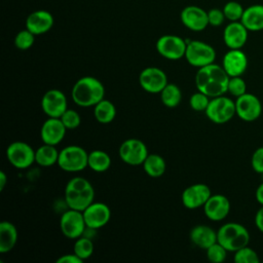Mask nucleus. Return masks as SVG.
<instances>
[{"instance_id":"c85d7f7f","label":"nucleus","mask_w":263,"mask_h":263,"mask_svg":"<svg viewBox=\"0 0 263 263\" xmlns=\"http://www.w3.org/2000/svg\"><path fill=\"white\" fill-rule=\"evenodd\" d=\"M111 165L109 154L103 150H92L88 153V167L97 173L107 171Z\"/></svg>"},{"instance_id":"0eeeda50","label":"nucleus","mask_w":263,"mask_h":263,"mask_svg":"<svg viewBox=\"0 0 263 263\" xmlns=\"http://www.w3.org/2000/svg\"><path fill=\"white\" fill-rule=\"evenodd\" d=\"M204 112L212 122L216 124H223L236 115L235 102L224 96L215 97L211 99Z\"/></svg>"},{"instance_id":"f704fd0d","label":"nucleus","mask_w":263,"mask_h":263,"mask_svg":"<svg viewBox=\"0 0 263 263\" xmlns=\"http://www.w3.org/2000/svg\"><path fill=\"white\" fill-rule=\"evenodd\" d=\"M206 257L213 263H222L227 256V250L218 241L212 245L206 250Z\"/></svg>"},{"instance_id":"4be33fe9","label":"nucleus","mask_w":263,"mask_h":263,"mask_svg":"<svg viewBox=\"0 0 263 263\" xmlns=\"http://www.w3.org/2000/svg\"><path fill=\"white\" fill-rule=\"evenodd\" d=\"M53 16L48 10L39 9L31 12L26 20V28L35 36L47 33L53 26Z\"/></svg>"},{"instance_id":"6e6552de","label":"nucleus","mask_w":263,"mask_h":263,"mask_svg":"<svg viewBox=\"0 0 263 263\" xmlns=\"http://www.w3.org/2000/svg\"><path fill=\"white\" fill-rule=\"evenodd\" d=\"M187 41L173 34L160 36L156 41L157 52L166 60L177 61L185 57Z\"/></svg>"},{"instance_id":"9b49d317","label":"nucleus","mask_w":263,"mask_h":263,"mask_svg":"<svg viewBox=\"0 0 263 263\" xmlns=\"http://www.w3.org/2000/svg\"><path fill=\"white\" fill-rule=\"evenodd\" d=\"M8 161L16 168H27L35 162V150L22 141L11 143L6 149Z\"/></svg>"},{"instance_id":"f257e3e1","label":"nucleus","mask_w":263,"mask_h":263,"mask_svg":"<svg viewBox=\"0 0 263 263\" xmlns=\"http://www.w3.org/2000/svg\"><path fill=\"white\" fill-rule=\"evenodd\" d=\"M229 78L222 66L212 63L198 68L195 75V85L199 91L210 98H215L227 92Z\"/></svg>"},{"instance_id":"6ab92c4d","label":"nucleus","mask_w":263,"mask_h":263,"mask_svg":"<svg viewBox=\"0 0 263 263\" xmlns=\"http://www.w3.org/2000/svg\"><path fill=\"white\" fill-rule=\"evenodd\" d=\"M222 67L229 77L241 76L248 68V58L241 49H229L223 57Z\"/></svg>"},{"instance_id":"4468645a","label":"nucleus","mask_w":263,"mask_h":263,"mask_svg":"<svg viewBox=\"0 0 263 263\" xmlns=\"http://www.w3.org/2000/svg\"><path fill=\"white\" fill-rule=\"evenodd\" d=\"M41 108L48 117L60 118L68 109L67 98L60 89H49L41 99Z\"/></svg>"},{"instance_id":"bb28decb","label":"nucleus","mask_w":263,"mask_h":263,"mask_svg":"<svg viewBox=\"0 0 263 263\" xmlns=\"http://www.w3.org/2000/svg\"><path fill=\"white\" fill-rule=\"evenodd\" d=\"M93 115L97 121L107 124L114 120L116 116V108L112 102L103 99L96 106H93Z\"/></svg>"},{"instance_id":"f03ea898","label":"nucleus","mask_w":263,"mask_h":263,"mask_svg":"<svg viewBox=\"0 0 263 263\" xmlns=\"http://www.w3.org/2000/svg\"><path fill=\"white\" fill-rule=\"evenodd\" d=\"M71 97L78 106L93 107L104 99L105 87L96 77L84 76L73 85Z\"/></svg>"},{"instance_id":"2f4dec72","label":"nucleus","mask_w":263,"mask_h":263,"mask_svg":"<svg viewBox=\"0 0 263 263\" xmlns=\"http://www.w3.org/2000/svg\"><path fill=\"white\" fill-rule=\"evenodd\" d=\"M222 9L226 20L229 22L240 21L245 11V7L239 2L234 0L226 2Z\"/></svg>"},{"instance_id":"79ce46f5","label":"nucleus","mask_w":263,"mask_h":263,"mask_svg":"<svg viewBox=\"0 0 263 263\" xmlns=\"http://www.w3.org/2000/svg\"><path fill=\"white\" fill-rule=\"evenodd\" d=\"M255 225L259 231L263 232V205L260 206L255 215Z\"/></svg>"},{"instance_id":"c03bdc74","label":"nucleus","mask_w":263,"mask_h":263,"mask_svg":"<svg viewBox=\"0 0 263 263\" xmlns=\"http://www.w3.org/2000/svg\"><path fill=\"white\" fill-rule=\"evenodd\" d=\"M6 182H7V176L3 171H1L0 172V190L4 189Z\"/></svg>"},{"instance_id":"a878e982","label":"nucleus","mask_w":263,"mask_h":263,"mask_svg":"<svg viewBox=\"0 0 263 263\" xmlns=\"http://www.w3.org/2000/svg\"><path fill=\"white\" fill-rule=\"evenodd\" d=\"M59 153L60 151H58L54 145L44 143L35 150V162H37L40 166H51L58 163Z\"/></svg>"},{"instance_id":"cd10ccee","label":"nucleus","mask_w":263,"mask_h":263,"mask_svg":"<svg viewBox=\"0 0 263 263\" xmlns=\"http://www.w3.org/2000/svg\"><path fill=\"white\" fill-rule=\"evenodd\" d=\"M143 168L148 176L152 178H158L164 174L166 163L162 156L154 153L148 154L143 162Z\"/></svg>"},{"instance_id":"72a5a7b5","label":"nucleus","mask_w":263,"mask_h":263,"mask_svg":"<svg viewBox=\"0 0 263 263\" xmlns=\"http://www.w3.org/2000/svg\"><path fill=\"white\" fill-rule=\"evenodd\" d=\"M35 41V35L27 28L20 31L14 37V45L21 50L29 49Z\"/></svg>"},{"instance_id":"f8f14e48","label":"nucleus","mask_w":263,"mask_h":263,"mask_svg":"<svg viewBox=\"0 0 263 263\" xmlns=\"http://www.w3.org/2000/svg\"><path fill=\"white\" fill-rule=\"evenodd\" d=\"M236 115L243 121H255L261 116L262 104L253 93H243L235 100Z\"/></svg>"},{"instance_id":"aec40b11","label":"nucleus","mask_w":263,"mask_h":263,"mask_svg":"<svg viewBox=\"0 0 263 263\" xmlns=\"http://www.w3.org/2000/svg\"><path fill=\"white\" fill-rule=\"evenodd\" d=\"M203 211L210 220L222 221L230 212V201L223 194H212L204 203Z\"/></svg>"},{"instance_id":"a19ab883","label":"nucleus","mask_w":263,"mask_h":263,"mask_svg":"<svg viewBox=\"0 0 263 263\" xmlns=\"http://www.w3.org/2000/svg\"><path fill=\"white\" fill-rule=\"evenodd\" d=\"M55 262L57 263H82L83 260L80 259L76 254H66L59 257Z\"/></svg>"},{"instance_id":"473e14b6","label":"nucleus","mask_w":263,"mask_h":263,"mask_svg":"<svg viewBox=\"0 0 263 263\" xmlns=\"http://www.w3.org/2000/svg\"><path fill=\"white\" fill-rule=\"evenodd\" d=\"M233 260L236 263H259L260 262V258L256 253V251L248 246L235 251Z\"/></svg>"},{"instance_id":"2eb2a0df","label":"nucleus","mask_w":263,"mask_h":263,"mask_svg":"<svg viewBox=\"0 0 263 263\" xmlns=\"http://www.w3.org/2000/svg\"><path fill=\"white\" fill-rule=\"evenodd\" d=\"M182 24L193 32L203 31L209 26L208 11L197 5H188L180 13Z\"/></svg>"},{"instance_id":"1a4fd4ad","label":"nucleus","mask_w":263,"mask_h":263,"mask_svg":"<svg viewBox=\"0 0 263 263\" xmlns=\"http://www.w3.org/2000/svg\"><path fill=\"white\" fill-rule=\"evenodd\" d=\"M86 227L87 226L81 211L69 209L62 215L60 219L61 231L70 239H77L80 237Z\"/></svg>"},{"instance_id":"9d476101","label":"nucleus","mask_w":263,"mask_h":263,"mask_svg":"<svg viewBox=\"0 0 263 263\" xmlns=\"http://www.w3.org/2000/svg\"><path fill=\"white\" fill-rule=\"evenodd\" d=\"M120 159L129 165L143 164L148 156V149L144 142L139 139H127L119 147Z\"/></svg>"},{"instance_id":"58836bf2","label":"nucleus","mask_w":263,"mask_h":263,"mask_svg":"<svg viewBox=\"0 0 263 263\" xmlns=\"http://www.w3.org/2000/svg\"><path fill=\"white\" fill-rule=\"evenodd\" d=\"M208 20H209V26L220 27L221 25L224 24L226 17L223 12V9L212 8L208 10Z\"/></svg>"},{"instance_id":"dca6fc26","label":"nucleus","mask_w":263,"mask_h":263,"mask_svg":"<svg viewBox=\"0 0 263 263\" xmlns=\"http://www.w3.org/2000/svg\"><path fill=\"white\" fill-rule=\"evenodd\" d=\"M82 214L87 228L90 229L102 228L111 218V211L104 202H91Z\"/></svg>"},{"instance_id":"7c9ffc66","label":"nucleus","mask_w":263,"mask_h":263,"mask_svg":"<svg viewBox=\"0 0 263 263\" xmlns=\"http://www.w3.org/2000/svg\"><path fill=\"white\" fill-rule=\"evenodd\" d=\"M93 253V243L87 237H78L74 243V254L83 261L88 259Z\"/></svg>"},{"instance_id":"b1692460","label":"nucleus","mask_w":263,"mask_h":263,"mask_svg":"<svg viewBox=\"0 0 263 263\" xmlns=\"http://www.w3.org/2000/svg\"><path fill=\"white\" fill-rule=\"evenodd\" d=\"M191 241L198 248L206 250L218 241L217 232L208 225H196L190 231Z\"/></svg>"},{"instance_id":"4c0bfd02","label":"nucleus","mask_w":263,"mask_h":263,"mask_svg":"<svg viewBox=\"0 0 263 263\" xmlns=\"http://www.w3.org/2000/svg\"><path fill=\"white\" fill-rule=\"evenodd\" d=\"M60 118L67 129H74L78 127L81 122L79 113L73 109H67Z\"/></svg>"},{"instance_id":"a211bd4d","label":"nucleus","mask_w":263,"mask_h":263,"mask_svg":"<svg viewBox=\"0 0 263 263\" xmlns=\"http://www.w3.org/2000/svg\"><path fill=\"white\" fill-rule=\"evenodd\" d=\"M249 30L240 21L229 22L223 30V41L229 49H241L248 41Z\"/></svg>"},{"instance_id":"7ed1b4c3","label":"nucleus","mask_w":263,"mask_h":263,"mask_svg":"<svg viewBox=\"0 0 263 263\" xmlns=\"http://www.w3.org/2000/svg\"><path fill=\"white\" fill-rule=\"evenodd\" d=\"M95 190L85 178L74 177L68 181L65 187V201L69 209L84 211L93 202Z\"/></svg>"},{"instance_id":"f3484780","label":"nucleus","mask_w":263,"mask_h":263,"mask_svg":"<svg viewBox=\"0 0 263 263\" xmlns=\"http://www.w3.org/2000/svg\"><path fill=\"white\" fill-rule=\"evenodd\" d=\"M212 192L208 185L197 183L187 187L182 193V202L185 208L189 210L198 209L203 206L208 199L211 197Z\"/></svg>"},{"instance_id":"423d86ee","label":"nucleus","mask_w":263,"mask_h":263,"mask_svg":"<svg viewBox=\"0 0 263 263\" xmlns=\"http://www.w3.org/2000/svg\"><path fill=\"white\" fill-rule=\"evenodd\" d=\"M185 59L191 66L201 68L214 63L216 50L212 45L203 41L189 40V42H187Z\"/></svg>"},{"instance_id":"c756f323","label":"nucleus","mask_w":263,"mask_h":263,"mask_svg":"<svg viewBox=\"0 0 263 263\" xmlns=\"http://www.w3.org/2000/svg\"><path fill=\"white\" fill-rule=\"evenodd\" d=\"M160 99L164 106L168 108H175L181 103V89L174 83H167L165 87L160 91Z\"/></svg>"},{"instance_id":"37998d69","label":"nucleus","mask_w":263,"mask_h":263,"mask_svg":"<svg viewBox=\"0 0 263 263\" xmlns=\"http://www.w3.org/2000/svg\"><path fill=\"white\" fill-rule=\"evenodd\" d=\"M255 198L257 200L258 203H260L261 205H263V183H261L255 192Z\"/></svg>"},{"instance_id":"c9c22d12","label":"nucleus","mask_w":263,"mask_h":263,"mask_svg":"<svg viewBox=\"0 0 263 263\" xmlns=\"http://www.w3.org/2000/svg\"><path fill=\"white\" fill-rule=\"evenodd\" d=\"M210 97L206 96L205 93L201 92V91H197L195 93H193L190 99H189V104L190 107L197 112H201V111H205L209 103H210Z\"/></svg>"},{"instance_id":"39448f33","label":"nucleus","mask_w":263,"mask_h":263,"mask_svg":"<svg viewBox=\"0 0 263 263\" xmlns=\"http://www.w3.org/2000/svg\"><path fill=\"white\" fill-rule=\"evenodd\" d=\"M58 165L69 173L80 172L88 166V153L80 146H67L59 153Z\"/></svg>"},{"instance_id":"ddd939ff","label":"nucleus","mask_w":263,"mask_h":263,"mask_svg":"<svg viewBox=\"0 0 263 263\" xmlns=\"http://www.w3.org/2000/svg\"><path fill=\"white\" fill-rule=\"evenodd\" d=\"M141 87L150 93H160L167 84L166 74L157 67L145 68L139 76Z\"/></svg>"},{"instance_id":"ea45409f","label":"nucleus","mask_w":263,"mask_h":263,"mask_svg":"<svg viewBox=\"0 0 263 263\" xmlns=\"http://www.w3.org/2000/svg\"><path fill=\"white\" fill-rule=\"evenodd\" d=\"M251 165L257 174H263V147L257 148L251 158Z\"/></svg>"},{"instance_id":"393cba45","label":"nucleus","mask_w":263,"mask_h":263,"mask_svg":"<svg viewBox=\"0 0 263 263\" xmlns=\"http://www.w3.org/2000/svg\"><path fill=\"white\" fill-rule=\"evenodd\" d=\"M17 241V229L11 222L2 221L0 224V253L11 251Z\"/></svg>"},{"instance_id":"e433bc0d","label":"nucleus","mask_w":263,"mask_h":263,"mask_svg":"<svg viewBox=\"0 0 263 263\" xmlns=\"http://www.w3.org/2000/svg\"><path fill=\"white\" fill-rule=\"evenodd\" d=\"M227 91L235 98L247 92V84L241 76H234L229 78Z\"/></svg>"},{"instance_id":"5701e85b","label":"nucleus","mask_w":263,"mask_h":263,"mask_svg":"<svg viewBox=\"0 0 263 263\" xmlns=\"http://www.w3.org/2000/svg\"><path fill=\"white\" fill-rule=\"evenodd\" d=\"M240 22L249 32H259L263 30V4L255 3L245 8Z\"/></svg>"},{"instance_id":"20e7f679","label":"nucleus","mask_w":263,"mask_h":263,"mask_svg":"<svg viewBox=\"0 0 263 263\" xmlns=\"http://www.w3.org/2000/svg\"><path fill=\"white\" fill-rule=\"evenodd\" d=\"M217 237L218 242L228 252H235L250 242L249 230L236 222L223 224L217 231Z\"/></svg>"},{"instance_id":"412c9836","label":"nucleus","mask_w":263,"mask_h":263,"mask_svg":"<svg viewBox=\"0 0 263 263\" xmlns=\"http://www.w3.org/2000/svg\"><path fill=\"white\" fill-rule=\"evenodd\" d=\"M66 130L67 128L61 118L48 117L41 126L40 137L43 143L55 146L63 141Z\"/></svg>"}]
</instances>
